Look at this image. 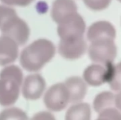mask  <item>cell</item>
I'll return each mask as SVG.
<instances>
[{
	"label": "cell",
	"instance_id": "obj_1",
	"mask_svg": "<svg viewBox=\"0 0 121 120\" xmlns=\"http://www.w3.org/2000/svg\"><path fill=\"white\" fill-rule=\"evenodd\" d=\"M55 54V47L50 40L38 39L22 50L20 63L26 71H38L53 58Z\"/></svg>",
	"mask_w": 121,
	"mask_h": 120
},
{
	"label": "cell",
	"instance_id": "obj_2",
	"mask_svg": "<svg viewBox=\"0 0 121 120\" xmlns=\"http://www.w3.org/2000/svg\"><path fill=\"white\" fill-rule=\"evenodd\" d=\"M23 83V73L19 67L10 65L0 72V105L10 106L18 98Z\"/></svg>",
	"mask_w": 121,
	"mask_h": 120
},
{
	"label": "cell",
	"instance_id": "obj_3",
	"mask_svg": "<svg viewBox=\"0 0 121 120\" xmlns=\"http://www.w3.org/2000/svg\"><path fill=\"white\" fill-rule=\"evenodd\" d=\"M89 56L95 64L108 65L113 64L117 55V47L114 40L104 38L91 42L88 48Z\"/></svg>",
	"mask_w": 121,
	"mask_h": 120
},
{
	"label": "cell",
	"instance_id": "obj_4",
	"mask_svg": "<svg viewBox=\"0 0 121 120\" xmlns=\"http://www.w3.org/2000/svg\"><path fill=\"white\" fill-rule=\"evenodd\" d=\"M85 30V22L77 13L58 24L57 34L62 41H73L83 38Z\"/></svg>",
	"mask_w": 121,
	"mask_h": 120
},
{
	"label": "cell",
	"instance_id": "obj_5",
	"mask_svg": "<svg viewBox=\"0 0 121 120\" xmlns=\"http://www.w3.org/2000/svg\"><path fill=\"white\" fill-rule=\"evenodd\" d=\"M0 30L2 35L11 38L18 45L26 44L30 35V29L28 24L17 15L9 18Z\"/></svg>",
	"mask_w": 121,
	"mask_h": 120
},
{
	"label": "cell",
	"instance_id": "obj_6",
	"mask_svg": "<svg viewBox=\"0 0 121 120\" xmlns=\"http://www.w3.org/2000/svg\"><path fill=\"white\" fill-rule=\"evenodd\" d=\"M44 103L46 108L53 112L64 110L70 101L69 93L64 83L52 85L46 91L44 96Z\"/></svg>",
	"mask_w": 121,
	"mask_h": 120
},
{
	"label": "cell",
	"instance_id": "obj_7",
	"mask_svg": "<svg viewBox=\"0 0 121 120\" xmlns=\"http://www.w3.org/2000/svg\"><path fill=\"white\" fill-rule=\"evenodd\" d=\"M113 66V64L106 66L92 64L85 69L83 74L84 81L91 86H100L105 83H108Z\"/></svg>",
	"mask_w": 121,
	"mask_h": 120
},
{
	"label": "cell",
	"instance_id": "obj_8",
	"mask_svg": "<svg viewBox=\"0 0 121 120\" xmlns=\"http://www.w3.org/2000/svg\"><path fill=\"white\" fill-rule=\"evenodd\" d=\"M46 88L44 78L38 74H30L26 77L22 86V93L27 100H35L40 98Z\"/></svg>",
	"mask_w": 121,
	"mask_h": 120
},
{
	"label": "cell",
	"instance_id": "obj_9",
	"mask_svg": "<svg viewBox=\"0 0 121 120\" xmlns=\"http://www.w3.org/2000/svg\"><path fill=\"white\" fill-rule=\"evenodd\" d=\"M87 45L84 38L73 41H60L58 51L60 54L67 59H77L86 52Z\"/></svg>",
	"mask_w": 121,
	"mask_h": 120
},
{
	"label": "cell",
	"instance_id": "obj_10",
	"mask_svg": "<svg viewBox=\"0 0 121 120\" xmlns=\"http://www.w3.org/2000/svg\"><path fill=\"white\" fill-rule=\"evenodd\" d=\"M86 37L90 42L104 38L115 40L116 31L114 26L110 22L100 21L94 23L89 26Z\"/></svg>",
	"mask_w": 121,
	"mask_h": 120
},
{
	"label": "cell",
	"instance_id": "obj_11",
	"mask_svg": "<svg viewBox=\"0 0 121 120\" xmlns=\"http://www.w3.org/2000/svg\"><path fill=\"white\" fill-rule=\"evenodd\" d=\"M77 13V6L73 0H55L52 3L51 16L57 24Z\"/></svg>",
	"mask_w": 121,
	"mask_h": 120
},
{
	"label": "cell",
	"instance_id": "obj_12",
	"mask_svg": "<svg viewBox=\"0 0 121 120\" xmlns=\"http://www.w3.org/2000/svg\"><path fill=\"white\" fill-rule=\"evenodd\" d=\"M18 54V45L11 38L0 36V65L6 66L15 62Z\"/></svg>",
	"mask_w": 121,
	"mask_h": 120
},
{
	"label": "cell",
	"instance_id": "obj_13",
	"mask_svg": "<svg viewBox=\"0 0 121 120\" xmlns=\"http://www.w3.org/2000/svg\"><path fill=\"white\" fill-rule=\"evenodd\" d=\"M64 83L69 93V103L75 104L81 103L84 98L87 91L86 83L84 79L79 76H72L68 78Z\"/></svg>",
	"mask_w": 121,
	"mask_h": 120
},
{
	"label": "cell",
	"instance_id": "obj_14",
	"mask_svg": "<svg viewBox=\"0 0 121 120\" xmlns=\"http://www.w3.org/2000/svg\"><path fill=\"white\" fill-rule=\"evenodd\" d=\"M91 108L88 103H79L71 106L67 111L65 120H90Z\"/></svg>",
	"mask_w": 121,
	"mask_h": 120
},
{
	"label": "cell",
	"instance_id": "obj_15",
	"mask_svg": "<svg viewBox=\"0 0 121 120\" xmlns=\"http://www.w3.org/2000/svg\"><path fill=\"white\" fill-rule=\"evenodd\" d=\"M115 95L111 91H104L99 93L94 98L93 107L94 110L100 113L106 109L114 108Z\"/></svg>",
	"mask_w": 121,
	"mask_h": 120
},
{
	"label": "cell",
	"instance_id": "obj_16",
	"mask_svg": "<svg viewBox=\"0 0 121 120\" xmlns=\"http://www.w3.org/2000/svg\"><path fill=\"white\" fill-rule=\"evenodd\" d=\"M0 120H28V116L19 108H9L0 113Z\"/></svg>",
	"mask_w": 121,
	"mask_h": 120
},
{
	"label": "cell",
	"instance_id": "obj_17",
	"mask_svg": "<svg viewBox=\"0 0 121 120\" xmlns=\"http://www.w3.org/2000/svg\"><path fill=\"white\" fill-rule=\"evenodd\" d=\"M108 83L111 90L116 92L121 91V62L113 65Z\"/></svg>",
	"mask_w": 121,
	"mask_h": 120
},
{
	"label": "cell",
	"instance_id": "obj_18",
	"mask_svg": "<svg viewBox=\"0 0 121 120\" xmlns=\"http://www.w3.org/2000/svg\"><path fill=\"white\" fill-rule=\"evenodd\" d=\"M96 120H121V112L116 108H108L99 113Z\"/></svg>",
	"mask_w": 121,
	"mask_h": 120
},
{
	"label": "cell",
	"instance_id": "obj_19",
	"mask_svg": "<svg viewBox=\"0 0 121 120\" xmlns=\"http://www.w3.org/2000/svg\"><path fill=\"white\" fill-rule=\"evenodd\" d=\"M84 4L89 8L94 11H101L106 8L112 0H83Z\"/></svg>",
	"mask_w": 121,
	"mask_h": 120
},
{
	"label": "cell",
	"instance_id": "obj_20",
	"mask_svg": "<svg viewBox=\"0 0 121 120\" xmlns=\"http://www.w3.org/2000/svg\"><path fill=\"white\" fill-rule=\"evenodd\" d=\"M16 15H17L16 11L13 8L0 5V28L9 18Z\"/></svg>",
	"mask_w": 121,
	"mask_h": 120
},
{
	"label": "cell",
	"instance_id": "obj_21",
	"mask_svg": "<svg viewBox=\"0 0 121 120\" xmlns=\"http://www.w3.org/2000/svg\"><path fill=\"white\" fill-rule=\"evenodd\" d=\"M30 120H56L52 114L49 112H40L36 113Z\"/></svg>",
	"mask_w": 121,
	"mask_h": 120
},
{
	"label": "cell",
	"instance_id": "obj_22",
	"mask_svg": "<svg viewBox=\"0 0 121 120\" xmlns=\"http://www.w3.org/2000/svg\"><path fill=\"white\" fill-rule=\"evenodd\" d=\"M1 1L7 5L26 6L29 5L30 3H32L33 0H1Z\"/></svg>",
	"mask_w": 121,
	"mask_h": 120
},
{
	"label": "cell",
	"instance_id": "obj_23",
	"mask_svg": "<svg viewBox=\"0 0 121 120\" xmlns=\"http://www.w3.org/2000/svg\"><path fill=\"white\" fill-rule=\"evenodd\" d=\"M115 106L117 110L121 112V91L115 95Z\"/></svg>",
	"mask_w": 121,
	"mask_h": 120
},
{
	"label": "cell",
	"instance_id": "obj_24",
	"mask_svg": "<svg viewBox=\"0 0 121 120\" xmlns=\"http://www.w3.org/2000/svg\"><path fill=\"white\" fill-rule=\"evenodd\" d=\"M118 1H120V2H121V0H118Z\"/></svg>",
	"mask_w": 121,
	"mask_h": 120
}]
</instances>
